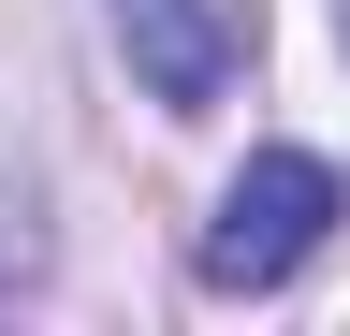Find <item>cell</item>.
Wrapping results in <instances>:
<instances>
[{
  "label": "cell",
  "mask_w": 350,
  "mask_h": 336,
  "mask_svg": "<svg viewBox=\"0 0 350 336\" xmlns=\"http://www.w3.org/2000/svg\"><path fill=\"white\" fill-rule=\"evenodd\" d=\"M103 15H117V59L146 73L161 117H204L234 88V15H204V0H103Z\"/></svg>",
  "instance_id": "obj_2"
},
{
  "label": "cell",
  "mask_w": 350,
  "mask_h": 336,
  "mask_svg": "<svg viewBox=\"0 0 350 336\" xmlns=\"http://www.w3.org/2000/svg\"><path fill=\"white\" fill-rule=\"evenodd\" d=\"M336 205H350V190H336V161H306V146H262L248 176L219 190L204 248H190V263H204V292H278L306 248L336 234Z\"/></svg>",
  "instance_id": "obj_1"
}]
</instances>
